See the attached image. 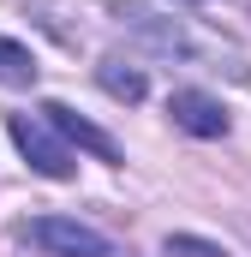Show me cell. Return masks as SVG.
I'll return each mask as SVG.
<instances>
[{
	"label": "cell",
	"mask_w": 251,
	"mask_h": 257,
	"mask_svg": "<svg viewBox=\"0 0 251 257\" xmlns=\"http://www.w3.org/2000/svg\"><path fill=\"white\" fill-rule=\"evenodd\" d=\"M6 132H12V144L24 150V162H30L42 180H72V174H78V162H72L66 138H54V126H48L42 114H12Z\"/></svg>",
	"instance_id": "6da1fadb"
},
{
	"label": "cell",
	"mask_w": 251,
	"mask_h": 257,
	"mask_svg": "<svg viewBox=\"0 0 251 257\" xmlns=\"http://www.w3.org/2000/svg\"><path fill=\"white\" fill-rule=\"evenodd\" d=\"M24 239H30L36 251H48V257H114V245H108L96 227L66 221V215H36V221H24Z\"/></svg>",
	"instance_id": "7a4b0ae2"
},
{
	"label": "cell",
	"mask_w": 251,
	"mask_h": 257,
	"mask_svg": "<svg viewBox=\"0 0 251 257\" xmlns=\"http://www.w3.org/2000/svg\"><path fill=\"white\" fill-rule=\"evenodd\" d=\"M168 114H174V126L191 132V138H227V108L215 102V96H203V90H174V102H168Z\"/></svg>",
	"instance_id": "3957f363"
},
{
	"label": "cell",
	"mask_w": 251,
	"mask_h": 257,
	"mask_svg": "<svg viewBox=\"0 0 251 257\" xmlns=\"http://www.w3.org/2000/svg\"><path fill=\"white\" fill-rule=\"evenodd\" d=\"M42 120L60 132L66 144H78V150H90V156H102V162H120V144H114L102 126H90L84 114H72L66 102H42Z\"/></svg>",
	"instance_id": "277c9868"
},
{
	"label": "cell",
	"mask_w": 251,
	"mask_h": 257,
	"mask_svg": "<svg viewBox=\"0 0 251 257\" xmlns=\"http://www.w3.org/2000/svg\"><path fill=\"white\" fill-rule=\"evenodd\" d=\"M120 24L132 36H144L156 54H191V36L174 24V18H162V12H150V6H120Z\"/></svg>",
	"instance_id": "5b68a950"
},
{
	"label": "cell",
	"mask_w": 251,
	"mask_h": 257,
	"mask_svg": "<svg viewBox=\"0 0 251 257\" xmlns=\"http://www.w3.org/2000/svg\"><path fill=\"white\" fill-rule=\"evenodd\" d=\"M0 84H12V90L36 84V54L24 42H12V36H0Z\"/></svg>",
	"instance_id": "8992f818"
},
{
	"label": "cell",
	"mask_w": 251,
	"mask_h": 257,
	"mask_svg": "<svg viewBox=\"0 0 251 257\" xmlns=\"http://www.w3.org/2000/svg\"><path fill=\"white\" fill-rule=\"evenodd\" d=\"M96 84H102L114 102H144V72H132L126 60H102L96 66Z\"/></svg>",
	"instance_id": "52a82bcc"
},
{
	"label": "cell",
	"mask_w": 251,
	"mask_h": 257,
	"mask_svg": "<svg viewBox=\"0 0 251 257\" xmlns=\"http://www.w3.org/2000/svg\"><path fill=\"white\" fill-rule=\"evenodd\" d=\"M162 251H168V257H227L215 239H197V233H168Z\"/></svg>",
	"instance_id": "ba28073f"
}]
</instances>
